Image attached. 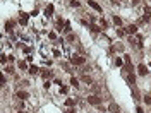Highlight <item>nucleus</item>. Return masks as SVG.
<instances>
[{
  "mask_svg": "<svg viewBox=\"0 0 151 113\" xmlns=\"http://www.w3.org/2000/svg\"><path fill=\"white\" fill-rule=\"evenodd\" d=\"M0 84H5V75L0 74Z\"/></svg>",
  "mask_w": 151,
  "mask_h": 113,
  "instance_id": "obj_23",
  "label": "nucleus"
},
{
  "mask_svg": "<svg viewBox=\"0 0 151 113\" xmlns=\"http://www.w3.org/2000/svg\"><path fill=\"white\" fill-rule=\"evenodd\" d=\"M137 74L139 75H146L148 74V67L144 65V63H139L137 65Z\"/></svg>",
  "mask_w": 151,
  "mask_h": 113,
  "instance_id": "obj_3",
  "label": "nucleus"
},
{
  "mask_svg": "<svg viewBox=\"0 0 151 113\" xmlns=\"http://www.w3.org/2000/svg\"><path fill=\"white\" fill-rule=\"evenodd\" d=\"M115 65H118V67H120V65H124V60L120 58V57H117V58H115Z\"/></svg>",
  "mask_w": 151,
  "mask_h": 113,
  "instance_id": "obj_16",
  "label": "nucleus"
},
{
  "mask_svg": "<svg viewBox=\"0 0 151 113\" xmlns=\"http://www.w3.org/2000/svg\"><path fill=\"white\" fill-rule=\"evenodd\" d=\"M70 5H72V7H79L81 4H79L77 0H70Z\"/></svg>",
  "mask_w": 151,
  "mask_h": 113,
  "instance_id": "obj_18",
  "label": "nucleus"
},
{
  "mask_svg": "<svg viewBox=\"0 0 151 113\" xmlns=\"http://www.w3.org/2000/svg\"><path fill=\"white\" fill-rule=\"evenodd\" d=\"M132 94H134V99H136V101H139V99H141V98H139V92L134 89V86H132Z\"/></svg>",
  "mask_w": 151,
  "mask_h": 113,
  "instance_id": "obj_14",
  "label": "nucleus"
},
{
  "mask_svg": "<svg viewBox=\"0 0 151 113\" xmlns=\"http://www.w3.org/2000/svg\"><path fill=\"white\" fill-rule=\"evenodd\" d=\"M100 24H101L103 28H106V26H108V24H106V21H105V19H100Z\"/></svg>",
  "mask_w": 151,
  "mask_h": 113,
  "instance_id": "obj_24",
  "label": "nucleus"
},
{
  "mask_svg": "<svg viewBox=\"0 0 151 113\" xmlns=\"http://www.w3.org/2000/svg\"><path fill=\"white\" fill-rule=\"evenodd\" d=\"M113 22H115V26H120L122 24V19H120L118 16H113Z\"/></svg>",
  "mask_w": 151,
  "mask_h": 113,
  "instance_id": "obj_13",
  "label": "nucleus"
},
{
  "mask_svg": "<svg viewBox=\"0 0 151 113\" xmlns=\"http://www.w3.org/2000/svg\"><path fill=\"white\" fill-rule=\"evenodd\" d=\"M124 62H125V63H131V57H129V55H124Z\"/></svg>",
  "mask_w": 151,
  "mask_h": 113,
  "instance_id": "obj_20",
  "label": "nucleus"
},
{
  "mask_svg": "<svg viewBox=\"0 0 151 113\" xmlns=\"http://www.w3.org/2000/svg\"><path fill=\"white\" fill-rule=\"evenodd\" d=\"M67 39H69V41H74V39H76V34H69V36H67Z\"/></svg>",
  "mask_w": 151,
  "mask_h": 113,
  "instance_id": "obj_22",
  "label": "nucleus"
},
{
  "mask_svg": "<svg viewBox=\"0 0 151 113\" xmlns=\"http://www.w3.org/2000/svg\"><path fill=\"white\" fill-rule=\"evenodd\" d=\"M143 99H144V103H146V105H151V96H149V94H144Z\"/></svg>",
  "mask_w": 151,
  "mask_h": 113,
  "instance_id": "obj_15",
  "label": "nucleus"
},
{
  "mask_svg": "<svg viewBox=\"0 0 151 113\" xmlns=\"http://www.w3.org/2000/svg\"><path fill=\"white\" fill-rule=\"evenodd\" d=\"M136 111H137V113H144V110L141 108V106H137V108H136Z\"/></svg>",
  "mask_w": 151,
  "mask_h": 113,
  "instance_id": "obj_25",
  "label": "nucleus"
},
{
  "mask_svg": "<svg viewBox=\"0 0 151 113\" xmlns=\"http://www.w3.org/2000/svg\"><path fill=\"white\" fill-rule=\"evenodd\" d=\"M125 33H129V34H136V33H137V26H136V24H129V26L125 28Z\"/></svg>",
  "mask_w": 151,
  "mask_h": 113,
  "instance_id": "obj_4",
  "label": "nucleus"
},
{
  "mask_svg": "<svg viewBox=\"0 0 151 113\" xmlns=\"http://www.w3.org/2000/svg\"><path fill=\"white\" fill-rule=\"evenodd\" d=\"M88 4H89V7H91V9H94V10H96V12H101V7H100V5L96 4V2H94V0H89V2H88Z\"/></svg>",
  "mask_w": 151,
  "mask_h": 113,
  "instance_id": "obj_7",
  "label": "nucleus"
},
{
  "mask_svg": "<svg viewBox=\"0 0 151 113\" xmlns=\"http://www.w3.org/2000/svg\"><path fill=\"white\" fill-rule=\"evenodd\" d=\"M65 105L67 106H74V99H70V98H69V99H65Z\"/></svg>",
  "mask_w": 151,
  "mask_h": 113,
  "instance_id": "obj_19",
  "label": "nucleus"
},
{
  "mask_svg": "<svg viewBox=\"0 0 151 113\" xmlns=\"http://www.w3.org/2000/svg\"><path fill=\"white\" fill-rule=\"evenodd\" d=\"M108 110H110L112 113H120V106L115 105V103H110V105H108Z\"/></svg>",
  "mask_w": 151,
  "mask_h": 113,
  "instance_id": "obj_5",
  "label": "nucleus"
},
{
  "mask_svg": "<svg viewBox=\"0 0 151 113\" xmlns=\"http://www.w3.org/2000/svg\"><path fill=\"white\" fill-rule=\"evenodd\" d=\"M17 113H24V111H17Z\"/></svg>",
  "mask_w": 151,
  "mask_h": 113,
  "instance_id": "obj_27",
  "label": "nucleus"
},
{
  "mask_svg": "<svg viewBox=\"0 0 151 113\" xmlns=\"http://www.w3.org/2000/svg\"><path fill=\"white\" fill-rule=\"evenodd\" d=\"M70 62H72L74 65H84V63H86V58H84V57L76 55V57H72V60H70Z\"/></svg>",
  "mask_w": 151,
  "mask_h": 113,
  "instance_id": "obj_2",
  "label": "nucleus"
},
{
  "mask_svg": "<svg viewBox=\"0 0 151 113\" xmlns=\"http://www.w3.org/2000/svg\"><path fill=\"white\" fill-rule=\"evenodd\" d=\"M17 65H19L21 70H26V69H28V63H26V62H21V60L17 62Z\"/></svg>",
  "mask_w": 151,
  "mask_h": 113,
  "instance_id": "obj_12",
  "label": "nucleus"
},
{
  "mask_svg": "<svg viewBox=\"0 0 151 113\" xmlns=\"http://www.w3.org/2000/svg\"><path fill=\"white\" fill-rule=\"evenodd\" d=\"M38 70H40V69H38L36 65H33V67H29V70H28V72H29L31 75H34V74H38Z\"/></svg>",
  "mask_w": 151,
  "mask_h": 113,
  "instance_id": "obj_11",
  "label": "nucleus"
},
{
  "mask_svg": "<svg viewBox=\"0 0 151 113\" xmlns=\"http://www.w3.org/2000/svg\"><path fill=\"white\" fill-rule=\"evenodd\" d=\"M89 28H91V31H93V33H100V29H98V28H96V26H93V24H91Z\"/></svg>",
  "mask_w": 151,
  "mask_h": 113,
  "instance_id": "obj_21",
  "label": "nucleus"
},
{
  "mask_svg": "<svg viewBox=\"0 0 151 113\" xmlns=\"http://www.w3.org/2000/svg\"><path fill=\"white\" fill-rule=\"evenodd\" d=\"M45 12H46V16H50V14L53 12V5H48V7H46V10H45Z\"/></svg>",
  "mask_w": 151,
  "mask_h": 113,
  "instance_id": "obj_17",
  "label": "nucleus"
},
{
  "mask_svg": "<svg viewBox=\"0 0 151 113\" xmlns=\"http://www.w3.org/2000/svg\"><path fill=\"white\" fill-rule=\"evenodd\" d=\"M81 79H82V82H86V84H93V79H91L89 75H82Z\"/></svg>",
  "mask_w": 151,
  "mask_h": 113,
  "instance_id": "obj_9",
  "label": "nucleus"
},
{
  "mask_svg": "<svg viewBox=\"0 0 151 113\" xmlns=\"http://www.w3.org/2000/svg\"><path fill=\"white\" fill-rule=\"evenodd\" d=\"M70 86H72V88H79V81L76 79V77H70Z\"/></svg>",
  "mask_w": 151,
  "mask_h": 113,
  "instance_id": "obj_10",
  "label": "nucleus"
},
{
  "mask_svg": "<svg viewBox=\"0 0 151 113\" xmlns=\"http://www.w3.org/2000/svg\"><path fill=\"white\" fill-rule=\"evenodd\" d=\"M65 113H76V110H74V108H70V110H67Z\"/></svg>",
  "mask_w": 151,
  "mask_h": 113,
  "instance_id": "obj_26",
  "label": "nucleus"
},
{
  "mask_svg": "<svg viewBox=\"0 0 151 113\" xmlns=\"http://www.w3.org/2000/svg\"><path fill=\"white\" fill-rule=\"evenodd\" d=\"M88 103H89V105H93V106H98L100 103H101V98L96 96V94H91V96L88 98Z\"/></svg>",
  "mask_w": 151,
  "mask_h": 113,
  "instance_id": "obj_1",
  "label": "nucleus"
},
{
  "mask_svg": "<svg viewBox=\"0 0 151 113\" xmlns=\"http://www.w3.org/2000/svg\"><path fill=\"white\" fill-rule=\"evenodd\" d=\"M19 99H28L29 98V92L28 91H17V94H16Z\"/></svg>",
  "mask_w": 151,
  "mask_h": 113,
  "instance_id": "obj_6",
  "label": "nucleus"
},
{
  "mask_svg": "<svg viewBox=\"0 0 151 113\" xmlns=\"http://www.w3.org/2000/svg\"><path fill=\"white\" fill-rule=\"evenodd\" d=\"M127 81H129V84H131V86H134V84H136V75L132 74V72H129V75H127Z\"/></svg>",
  "mask_w": 151,
  "mask_h": 113,
  "instance_id": "obj_8",
  "label": "nucleus"
}]
</instances>
